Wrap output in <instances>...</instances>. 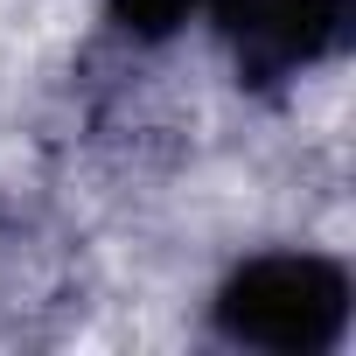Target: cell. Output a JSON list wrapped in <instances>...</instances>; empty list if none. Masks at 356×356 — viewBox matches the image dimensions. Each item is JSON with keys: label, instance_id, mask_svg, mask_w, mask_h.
<instances>
[{"label": "cell", "instance_id": "obj_1", "mask_svg": "<svg viewBox=\"0 0 356 356\" xmlns=\"http://www.w3.org/2000/svg\"><path fill=\"white\" fill-rule=\"evenodd\" d=\"M349 328V273L321 252L245 259L217 293V335L273 356H321Z\"/></svg>", "mask_w": 356, "mask_h": 356}, {"label": "cell", "instance_id": "obj_2", "mask_svg": "<svg viewBox=\"0 0 356 356\" xmlns=\"http://www.w3.org/2000/svg\"><path fill=\"white\" fill-rule=\"evenodd\" d=\"M231 63H238V84L252 91H280L293 84L300 70L328 63L342 42H349V0H203Z\"/></svg>", "mask_w": 356, "mask_h": 356}, {"label": "cell", "instance_id": "obj_3", "mask_svg": "<svg viewBox=\"0 0 356 356\" xmlns=\"http://www.w3.org/2000/svg\"><path fill=\"white\" fill-rule=\"evenodd\" d=\"M196 8H203V0H112V22L126 35H140V42H161V35L182 29Z\"/></svg>", "mask_w": 356, "mask_h": 356}]
</instances>
